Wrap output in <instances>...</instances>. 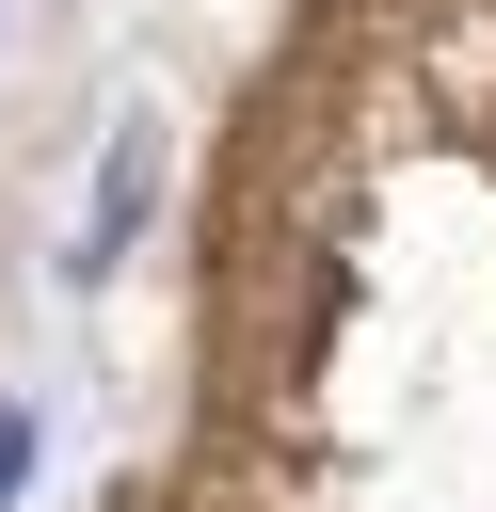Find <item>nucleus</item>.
I'll return each mask as SVG.
<instances>
[{
  "label": "nucleus",
  "mask_w": 496,
  "mask_h": 512,
  "mask_svg": "<svg viewBox=\"0 0 496 512\" xmlns=\"http://www.w3.org/2000/svg\"><path fill=\"white\" fill-rule=\"evenodd\" d=\"M16 480H32V416L0 400V512H16Z\"/></svg>",
  "instance_id": "f257e3e1"
}]
</instances>
